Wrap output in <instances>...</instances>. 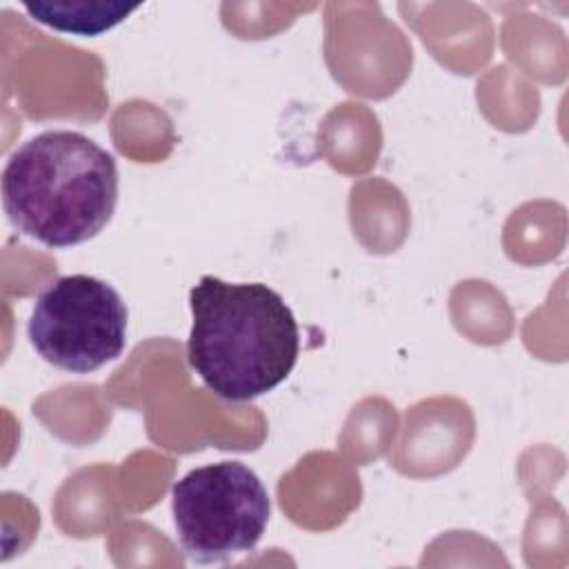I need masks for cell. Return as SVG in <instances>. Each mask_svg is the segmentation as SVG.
<instances>
[{"instance_id": "cell-1", "label": "cell", "mask_w": 569, "mask_h": 569, "mask_svg": "<svg viewBox=\"0 0 569 569\" xmlns=\"http://www.w3.org/2000/svg\"><path fill=\"white\" fill-rule=\"evenodd\" d=\"M187 360L222 400L247 402L293 371L300 331L284 298L262 282L202 276L189 291Z\"/></svg>"}, {"instance_id": "cell-2", "label": "cell", "mask_w": 569, "mask_h": 569, "mask_svg": "<svg viewBox=\"0 0 569 569\" xmlns=\"http://www.w3.org/2000/svg\"><path fill=\"white\" fill-rule=\"evenodd\" d=\"M118 202L116 158L78 131H42L18 147L2 171L11 224L62 249L96 238Z\"/></svg>"}, {"instance_id": "cell-3", "label": "cell", "mask_w": 569, "mask_h": 569, "mask_svg": "<svg viewBox=\"0 0 569 569\" xmlns=\"http://www.w3.org/2000/svg\"><path fill=\"white\" fill-rule=\"evenodd\" d=\"M171 511L187 558L213 565L256 549L269 522V493L253 469L220 460L173 485Z\"/></svg>"}, {"instance_id": "cell-5", "label": "cell", "mask_w": 569, "mask_h": 569, "mask_svg": "<svg viewBox=\"0 0 569 569\" xmlns=\"http://www.w3.org/2000/svg\"><path fill=\"white\" fill-rule=\"evenodd\" d=\"M24 11L51 29L76 36H100L138 9L120 0H36L22 2Z\"/></svg>"}, {"instance_id": "cell-4", "label": "cell", "mask_w": 569, "mask_h": 569, "mask_svg": "<svg viewBox=\"0 0 569 569\" xmlns=\"http://www.w3.org/2000/svg\"><path fill=\"white\" fill-rule=\"evenodd\" d=\"M127 318V305L109 282L73 273L38 293L27 333L49 365L91 373L124 351Z\"/></svg>"}]
</instances>
